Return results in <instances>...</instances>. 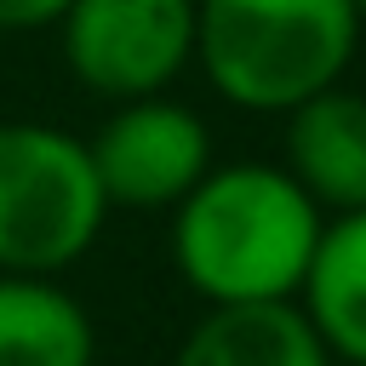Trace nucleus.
Wrapping results in <instances>:
<instances>
[{"label":"nucleus","instance_id":"1","mask_svg":"<svg viewBox=\"0 0 366 366\" xmlns=\"http://www.w3.org/2000/svg\"><path fill=\"white\" fill-rule=\"evenodd\" d=\"M326 212L274 160H212L172 206V263L206 303H292Z\"/></svg>","mask_w":366,"mask_h":366},{"label":"nucleus","instance_id":"2","mask_svg":"<svg viewBox=\"0 0 366 366\" xmlns=\"http://www.w3.org/2000/svg\"><path fill=\"white\" fill-rule=\"evenodd\" d=\"M355 51V0H194V69L246 114H292L343 86Z\"/></svg>","mask_w":366,"mask_h":366},{"label":"nucleus","instance_id":"3","mask_svg":"<svg viewBox=\"0 0 366 366\" xmlns=\"http://www.w3.org/2000/svg\"><path fill=\"white\" fill-rule=\"evenodd\" d=\"M109 212L86 137L46 120H0V274L74 269Z\"/></svg>","mask_w":366,"mask_h":366},{"label":"nucleus","instance_id":"4","mask_svg":"<svg viewBox=\"0 0 366 366\" xmlns=\"http://www.w3.org/2000/svg\"><path fill=\"white\" fill-rule=\"evenodd\" d=\"M51 29L74 86L109 103L154 97L194 63V0H69Z\"/></svg>","mask_w":366,"mask_h":366},{"label":"nucleus","instance_id":"5","mask_svg":"<svg viewBox=\"0 0 366 366\" xmlns=\"http://www.w3.org/2000/svg\"><path fill=\"white\" fill-rule=\"evenodd\" d=\"M86 149L109 206H132V212H172L217 160L212 126L166 92L114 103V114L97 126Z\"/></svg>","mask_w":366,"mask_h":366},{"label":"nucleus","instance_id":"6","mask_svg":"<svg viewBox=\"0 0 366 366\" xmlns=\"http://www.w3.org/2000/svg\"><path fill=\"white\" fill-rule=\"evenodd\" d=\"M286 172L326 217L366 212V97L326 86L297 103L286 114Z\"/></svg>","mask_w":366,"mask_h":366},{"label":"nucleus","instance_id":"7","mask_svg":"<svg viewBox=\"0 0 366 366\" xmlns=\"http://www.w3.org/2000/svg\"><path fill=\"white\" fill-rule=\"evenodd\" d=\"M172 366H337L297 303H206Z\"/></svg>","mask_w":366,"mask_h":366},{"label":"nucleus","instance_id":"8","mask_svg":"<svg viewBox=\"0 0 366 366\" xmlns=\"http://www.w3.org/2000/svg\"><path fill=\"white\" fill-rule=\"evenodd\" d=\"M315 337L343 366H366V212L326 217L309 274L292 297Z\"/></svg>","mask_w":366,"mask_h":366},{"label":"nucleus","instance_id":"9","mask_svg":"<svg viewBox=\"0 0 366 366\" xmlns=\"http://www.w3.org/2000/svg\"><path fill=\"white\" fill-rule=\"evenodd\" d=\"M97 326L57 274H0V366H92Z\"/></svg>","mask_w":366,"mask_h":366},{"label":"nucleus","instance_id":"10","mask_svg":"<svg viewBox=\"0 0 366 366\" xmlns=\"http://www.w3.org/2000/svg\"><path fill=\"white\" fill-rule=\"evenodd\" d=\"M69 11V0H0V34H34L51 29Z\"/></svg>","mask_w":366,"mask_h":366},{"label":"nucleus","instance_id":"11","mask_svg":"<svg viewBox=\"0 0 366 366\" xmlns=\"http://www.w3.org/2000/svg\"><path fill=\"white\" fill-rule=\"evenodd\" d=\"M355 17H360V34H366V0H355Z\"/></svg>","mask_w":366,"mask_h":366}]
</instances>
